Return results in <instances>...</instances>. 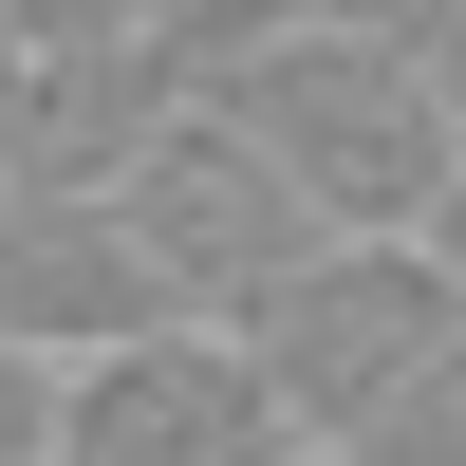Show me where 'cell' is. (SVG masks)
Returning <instances> with one entry per match:
<instances>
[{
    "label": "cell",
    "mask_w": 466,
    "mask_h": 466,
    "mask_svg": "<svg viewBox=\"0 0 466 466\" xmlns=\"http://www.w3.org/2000/svg\"><path fill=\"white\" fill-rule=\"evenodd\" d=\"M336 19H373V37H392V56H410V94H430V112H448V149H466V0H336Z\"/></svg>",
    "instance_id": "obj_5"
},
{
    "label": "cell",
    "mask_w": 466,
    "mask_h": 466,
    "mask_svg": "<svg viewBox=\"0 0 466 466\" xmlns=\"http://www.w3.org/2000/svg\"><path fill=\"white\" fill-rule=\"evenodd\" d=\"M0 466H56V355H0Z\"/></svg>",
    "instance_id": "obj_6"
},
{
    "label": "cell",
    "mask_w": 466,
    "mask_h": 466,
    "mask_svg": "<svg viewBox=\"0 0 466 466\" xmlns=\"http://www.w3.org/2000/svg\"><path fill=\"white\" fill-rule=\"evenodd\" d=\"M56 466H318V448L280 430L243 336L149 318V336H112V355L56 373Z\"/></svg>",
    "instance_id": "obj_4"
},
{
    "label": "cell",
    "mask_w": 466,
    "mask_h": 466,
    "mask_svg": "<svg viewBox=\"0 0 466 466\" xmlns=\"http://www.w3.org/2000/svg\"><path fill=\"white\" fill-rule=\"evenodd\" d=\"M448 336H466V243H318V261L243 318V355H261V392H280L299 448L355 466V448L448 373Z\"/></svg>",
    "instance_id": "obj_2"
},
{
    "label": "cell",
    "mask_w": 466,
    "mask_h": 466,
    "mask_svg": "<svg viewBox=\"0 0 466 466\" xmlns=\"http://www.w3.org/2000/svg\"><path fill=\"white\" fill-rule=\"evenodd\" d=\"M206 112L318 206V243H466L448 112L410 94V56L373 19H336V0H261V19L206 56Z\"/></svg>",
    "instance_id": "obj_1"
},
{
    "label": "cell",
    "mask_w": 466,
    "mask_h": 466,
    "mask_svg": "<svg viewBox=\"0 0 466 466\" xmlns=\"http://www.w3.org/2000/svg\"><path fill=\"white\" fill-rule=\"evenodd\" d=\"M112 206V243H131V280H149V318H187V336H243L261 299L318 261V206H299L280 168H261L243 131H224L206 94L168 112V131H131V168L94 187Z\"/></svg>",
    "instance_id": "obj_3"
}]
</instances>
